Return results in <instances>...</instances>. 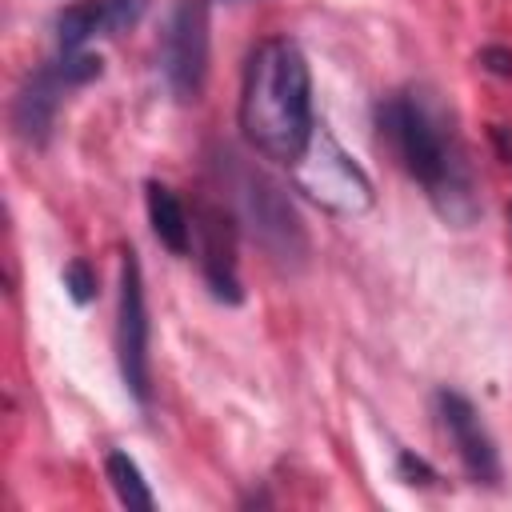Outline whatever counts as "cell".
Segmentation results:
<instances>
[{"label":"cell","mask_w":512,"mask_h":512,"mask_svg":"<svg viewBox=\"0 0 512 512\" xmlns=\"http://www.w3.org/2000/svg\"><path fill=\"white\" fill-rule=\"evenodd\" d=\"M100 72H104V60L84 52V48L80 52H60L56 60L40 64L36 72H28L24 84L12 96V128H16V136L24 144H44L52 124H56L64 92L96 80Z\"/></svg>","instance_id":"5"},{"label":"cell","mask_w":512,"mask_h":512,"mask_svg":"<svg viewBox=\"0 0 512 512\" xmlns=\"http://www.w3.org/2000/svg\"><path fill=\"white\" fill-rule=\"evenodd\" d=\"M116 360L120 380L136 396V404L152 400V360H148V304L144 276L132 248L120 256V316H116Z\"/></svg>","instance_id":"6"},{"label":"cell","mask_w":512,"mask_h":512,"mask_svg":"<svg viewBox=\"0 0 512 512\" xmlns=\"http://www.w3.org/2000/svg\"><path fill=\"white\" fill-rule=\"evenodd\" d=\"M376 124L396 160L412 180L424 184L436 212L452 224H468L476 216V184L464 160V148L452 128L420 100V92H392L376 104Z\"/></svg>","instance_id":"2"},{"label":"cell","mask_w":512,"mask_h":512,"mask_svg":"<svg viewBox=\"0 0 512 512\" xmlns=\"http://www.w3.org/2000/svg\"><path fill=\"white\" fill-rule=\"evenodd\" d=\"M508 224H512V204H508Z\"/></svg>","instance_id":"17"},{"label":"cell","mask_w":512,"mask_h":512,"mask_svg":"<svg viewBox=\"0 0 512 512\" xmlns=\"http://www.w3.org/2000/svg\"><path fill=\"white\" fill-rule=\"evenodd\" d=\"M480 64H484L488 72H496V76H512V52H508V48H500V44L480 48Z\"/></svg>","instance_id":"15"},{"label":"cell","mask_w":512,"mask_h":512,"mask_svg":"<svg viewBox=\"0 0 512 512\" xmlns=\"http://www.w3.org/2000/svg\"><path fill=\"white\" fill-rule=\"evenodd\" d=\"M192 232L200 240V272L208 292L220 304H240L244 288H240V268H236V216L228 204H216L208 196L192 200Z\"/></svg>","instance_id":"8"},{"label":"cell","mask_w":512,"mask_h":512,"mask_svg":"<svg viewBox=\"0 0 512 512\" xmlns=\"http://www.w3.org/2000/svg\"><path fill=\"white\" fill-rule=\"evenodd\" d=\"M104 472H108V484H112V492H116L120 504L140 508V512L156 508V496H152V488H148L140 464H136L128 452H108V456H104Z\"/></svg>","instance_id":"12"},{"label":"cell","mask_w":512,"mask_h":512,"mask_svg":"<svg viewBox=\"0 0 512 512\" xmlns=\"http://www.w3.org/2000/svg\"><path fill=\"white\" fill-rule=\"evenodd\" d=\"M64 288L76 304H92L96 300V268L88 260H72L64 268Z\"/></svg>","instance_id":"13"},{"label":"cell","mask_w":512,"mask_h":512,"mask_svg":"<svg viewBox=\"0 0 512 512\" xmlns=\"http://www.w3.org/2000/svg\"><path fill=\"white\" fill-rule=\"evenodd\" d=\"M212 168L224 188V204L232 208L236 224L260 244L280 268L300 272L308 264V232L304 220L296 216L288 192L252 160H244L232 148H212Z\"/></svg>","instance_id":"3"},{"label":"cell","mask_w":512,"mask_h":512,"mask_svg":"<svg viewBox=\"0 0 512 512\" xmlns=\"http://www.w3.org/2000/svg\"><path fill=\"white\" fill-rule=\"evenodd\" d=\"M208 4L204 0H180L172 8L168 32H164V80L176 100H200L208 80Z\"/></svg>","instance_id":"7"},{"label":"cell","mask_w":512,"mask_h":512,"mask_svg":"<svg viewBox=\"0 0 512 512\" xmlns=\"http://www.w3.org/2000/svg\"><path fill=\"white\" fill-rule=\"evenodd\" d=\"M492 140H496V152L512 164V128L508 124H492Z\"/></svg>","instance_id":"16"},{"label":"cell","mask_w":512,"mask_h":512,"mask_svg":"<svg viewBox=\"0 0 512 512\" xmlns=\"http://www.w3.org/2000/svg\"><path fill=\"white\" fill-rule=\"evenodd\" d=\"M240 132L276 164L292 168L304 156L316 132L312 72L288 36H268L252 48L240 80Z\"/></svg>","instance_id":"1"},{"label":"cell","mask_w":512,"mask_h":512,"mask_svg":"<svg viewBox=\"0 0 512 512\" xmlns=\"http://www.w3.org/2000/svg\"><path fill=\"white\" fill-rule=\"evenodd\" d=\"M292 184L336 216H360L376 204L372 176L340 148V140L324 124H316L304 156L292 164Z\"/></svg>","instance_id":"4"},{"label":"cell","mask_w":512,"mask_h":512,"mask_svg":"<svg viewBox=\"0 0 512 512\" xmlns=\"http://www.w3.org/2000/svg\"><path fill=\"white\" fill-rule=\"evenodd\" d=\"M396 468H400V480H404V484H420V488L436 484V468H432L428 460L412 456V452H400V456H396Z\"/></svg>","instance_id":"14"},{"label":"cell","mask_w":512,"mask_h":512,"mask_svg":"<svg viewBox=\"0 0 512 512\" xmlns=\"http://www.w3.org/2000/svg\"><path fill=\"white\" fill-rule=\"evenodd\" d=\"M432 400H436V416H440V424H444V432H448L468 480L496 488L500 484V452H496L488 428L480 424V412L472 408V400L452 392V388H440Z\"/></svg>","instance_id":"9"},{"label":"cell","mask_w":512,"mask_h":512,"mask_svg":"<svg viewBox=\"0 0 512 512\" xmlns=\"http://www.w3.org/2000/svg\"><path fill=\"white\" fill-rule=\"evenodd\" d=\"M144 204H148V224L156 232V240L172 252V256H184L188 244H192V216L184 208V200L160 184V180H148L144 184Z\"/></svg>","instance_id":"11"},{"label":"cell","mask_w":512,"mask_h":512,"mask_svg":"<svg viewBox=\"0 0 512 512\" xmlns=\"http://www.w3.org/2000/svg\"><path fill=\"white\" fill-rule=\"evenodd\" d=\"M148 12V0H76L56 16L60 52H80L96 36H120Z\"/></svg>","instance_id":"10"}]
</instances>
